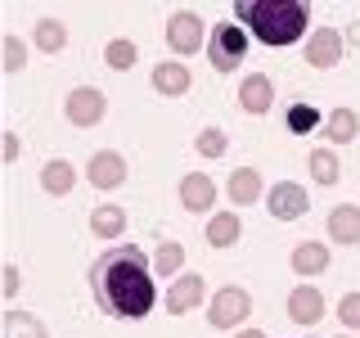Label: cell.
Wrapping results in <instances>:
<instances>
[{
  "instance_id": "cell-4",
  "label": "cell",
  "mask_w": 360,
  "mask_h": 338,
  "mask_svg": "<svg viewBox=\"0 0 360 338\" xmlns=\"http://www.w3.org/2000/svg\"><path fill=\"white\" fill-rule=\"evenodd\" d=\"M248 311H252V298L230 284V289H217V298H212V307H207V320H212V330H234Z\"/></svg>"
},
{
  "instance_id": "cell-2",
  "label": "cell",
  "mask_w": 360,
  "mask_h": 338,
  "mask_svg": "<svg viewBox=\"0 0 360 338\" xmlns=\"http://www.w3.org/2000/svg\"><path fill=\"white\" fill-rule=\"evenodd\" d=\"M239 14V27H248L262 45H292L307 32L311 9L302 0H288V5H266V0H239L234 5Z\"/></svg>"
},
{
  "instance_id": "cell-29",
  "label": "cell",
  "mask_w": 360,
  "mask_h": 338,
  "mask_svg": "<svg viewBox=\"0 0 360 338\" xmlns=\"http://www.w3.org/2000/svg\"><path fill=\"white\" fill-rule=\"evenodd\" d=\"M338 315H342L347 330H360V293H347V298L338 302Z\"/></svg>"
},
{
  "instance_id": "cell-9",
  "label": "cell",
  "mask_w": 360,
  "mask_h": 338,
  "mask_svg": "<svg viewBox=\"0 0 360 338\" xmlns=\"http://www.w3.org/2000/svg\"><path fill=\"white\" fill-rule=\"evenodd\" d=\"M338 59H342V37H338L333 27H320L307 41V63L311 68H333Z\"/></svg>"
},
{
  "instance_id": "cell-28",
  "label": "cell",
  "mask_w": 360,
  "mask_h": 338,
  "mask_svg": "<svg viewBox=\"0 0 360 338\" xmlns=\"http://www.w3.org/2000/svg\"><path fill=\"white\" fill-rule=\"evenodd\" d=\"M198 154L202 158H221L225 154V131H217V127H207V131H198Z\"/></svg>"
},
{
  "instance_id": "cell-26",
  "label": "cell",
  "mask_w": 360,
  "mask_h": 338,
  "mask_svg": "<svg viewBox=\"0 0 360 338\" xmlns=\"http://www.w3.org/2000/svg\"><path fill=\"white\" fill-rule=\"evenodd\" d=\"M104 59H108V68H117V73H127V68H135V45L117 37V41H108Z\"/></svg>"
},
{
  "instance_id": "cell-5",
  "label": "cell",
  "mask_w": 360,
  "mask_h": 338,
  "mask_svg": "<svg viewBox=\"0 0 360 338\" xmlns=\"http://www.w3.org/2000/svg\"><path fill=\"white\" fill-rule=\"evenodd\" d=\"M63 113H68V122H72V127H95V122H104L108 99H104V90L82 86V90H72V95H68Z\"/></svg>"
},
{
  "instance_id": "cell-17",
  "label": "cell",
  "mask_w": 360,
  "mask_h": 338,
  "mask_svg": "<svg viewBox=\"0 0 360 338\" xmlns=\"http://www.w3.org/2000/svg\"><path fill=\"white\" fill-rule=\"evenodd\" d=\"M41 185H45V194H72V185H77V172H72V163H63V158H50V163L41 167Z\"/></svg>"
},
{
  "instance_id": "cell-25",
  "label": "cell",
  "mask_w": 360,
  "mask_h": 338,
  "mask_svg": "<svg viewBox=\"0 0 360 338\" xmlns=\"http://www.w3.org/2000/svg\"><path fill=\"white\" fill-rule=\"evenodd\" d=\"M180 266H185V248H180V244H158V253H153V275H176Z\"/></svg>"
},
{
  "instance_id": "cell-7",
  "label": "cell",
  "mask_w": 360,
  "mask_h": 338,
  "mask_svg": "<svg viewBox=\"0 0 360 338\" xmlns=\"http://www.w3.org/2000/svg\"><path fill=\"white\" fill-rule=\"evenodd\" d=\"M167 45L180 50V59H185V54H194L198 45H202V23H198V14L176 9V14L167 18Z\"/></svg>"
},
{
  "instance_id": "cell-23",
  "label": "cell",
  "mask_w": 360,
  "mask_h": 338,
  "mask_svg": "<svg viewBox=\"0 0 360 338\" xmlns=\"http://www.w3.org/2000/svg\"><path fill=\"white\" fill-rule=\"evenodd\" d=\"M5 338H50V334H45V325L37 320V315L9 311V315H5Z\"/></svg>"
},
{
  "instance_id": "cell-13",
  "label": "cell",
  "mask_w": 360,
  "mask_h": 338,
  "mask_svg": "<svg viewBox=\"0 0 360 338\" xmlns=\"http://www.w3.org/2000/svg\"><path fill=\"white\" fill-rule=\"evenodd\" d=\"M202 293H207V289H202V280H198V275H180L176 284H172V293H167V311H172V315L194 311L198 302H202Z\"/></svg>"
},
{
  "instance_id": "cell-30",
  "label": "cell",
  "mask_w": 360,
  "mask_h": 338,
  "mask_svg": "<svg viewBox=\"0 0 360 338\" xmlns=\"http://www.w3.org/2000/svg\"><path fill=\"white\" fill-rule=\"evenodd\" d=\"M22 63H27V45H22L18 37H5V68H9V73H18Z\"/></svg>"
},
{
  "instance_id": "cell-22",
  "label": "cell",
  "mask_w": 360,
  "mask_h": 338,
  "mask_svg": "<svg viewBox=\"0 0 360 338\" xmlns=\"http://www.w3.org/2000/svg\"><path fill=\"white\" fill-rule=\"evenodd\" d=\"M68 45V27L59 18H41L37 23V50H45V54H59Z\"/></svg>"
},
{
  "instance_id": "cell-20",
  "label": "cell",
  "mask_w": 360,
  "mask_h": 338,
  "mask_svg": "<svg viewBox=\"0 0 360 338\" xmlns=\"http://www.w3.org/2000/svg\"><path fill=\"white\" fill-rule=\"evenodd\" d=\"M239 230H243V225H239V217H234V212H217V217L207 221V230H202V234H207L212 248H230L234 239H239Z\"/></svg>"
},
{
  "instance_id": "cell-10",
  "label": "cell",
  "mask_w": 360,
  "mask_h": 338,
  "mask_svg": "<svg viewBox=\"0 0 360 338\" xmlns=\"http://www.w3.org/2000/svg\"><path fill=\"white\" fill-rule=\"evenodd\" d=\"M180 203H185L189 212H207L212 203H217V185H212L202 172H189L180 176Z\"/></svg>"
},
{
  "instance_id": "cell-3",
  "label": "cell",
  "mask_w": 360,
  "mask_h": 338,
  "mask_svg": "<svg viewBox=\"0 0 360 338\" xmlns=\"http://www.w3.org/2000/svg\"><path fill=\"white\" fill-rule=\"evenodd\" d=\"M207 59L217 73H234L243 59H248V32L239 23H217L212 32V45H207Z\"/></svg>"
},
{
  "instance_id": "cell-16",
  "label": "cell",
  "mask_w": 360,
  "mask_h": 338,
  "mask_svg": "<svg viewBox=\"0 0 360 338\" xmlns=\"http://www.w3.org/2000/svg\"><path fill=\"white\" fill-rule=\"evenodd\" d=\"M225 194H230V203L248 208L252 199H262V176L252 167H239V172H230V180H225Z\"/></svg>"
},
{
  "instance_id": "cell-27",
  "label": "cell",
  "mask_w": 360,
  "mask_h": 338,
  "mask_svg": "<svg viewBox=\"0 0 360 338\" xmlns=\"http://www.w3.org/2000/svg\"><path fill=\"white\" fill-rule=\"evenodd\" d=\"M315 122H320V113H315L311 104H292V108H288V131H292V135L315 131Z\"/></svg>"
},
{
  "instance_id": "cell-15",
  "label": "cell",
  "mask_w": 360,
  "mask_h": 338,
  "mask_svg": "<svg viewBox=\"0 0 360 338\" xmlns=\"http://www.w3.org/2000/svg\"><path fill=\"white\" fill-rule=\"evenodd\" d=\"M239 104L248 113H270V104H275V86H270V77H262V73L248 77V82L239 86Z\"/></svg>"
},
{
  "instance_id": "cell-19",
  "label": "cell",
  "mask_w": 360,
  "mask_h": 338,
  "mask_svg": "<svg viewBox=\"0 0 360 338\" xmlns=\"http://www.w3.org/2000/svg\"><path fill=\"white\" fill-rule=\"evenodd\" d=\"M356 131H360V118H356L352 108H333L329 118H324V135H329L333 144H352Z\"/></svg>"
},
{
  "instance_id": "cell-33",
  "label": "cell",
  "mask_w": 360,
  "mask_h": 338,
  "mask_svg": "<svg viewBox=\"0 0 360 338\" xmlns=\"http://www.w3.org/2000/svg\"><path fill=\"white\" fill-rule=\"evenodd\" d=\"M234 338H266L262 330H243V334H234Z\"/></svg>"
},
{
  "instance_id": "cell-24",
  "label": "cell",
  "mask_w": 360,
  "mask_h": 338,
  "mask_svg": "<svg viewBox=\"0 0 360 338\" xmlns=\"http://www.w3.org/2000/svg\"><path fill=\"white\" fill-rule=\"evenodd\" d=\"M307 163H311V176L320 180V185H333L338 172H342V167H338V154H333V149H315Z\"/></svg>"
},
{
  "instance_id": "cell-1",
  "label": "cell",
  "mask_w": 360,
  "mask_h": 338,
  "mask_svg": "<svg viewBox=\"0 0 360 338\" xmlns=\"http://www.w3.org/2000/svg\"><path fill=\"white\" fill-rule=\"evenodd\" d=\"M149 257L135 244H117L104 257H95L90 266V289L104 315L117 320H144L153 311V275H149Z\"/></svg>"
},
{
  "instance_id": "cell-8",
  "label": "cell",
  "mask_w": 360,
  "mask_h": 338,
  "mask_svg": "<svg viewBox=\"0 0 360 338\" xmlns=\"http://www.w3.org/2000/svg\"><path fill=\"white\" fill-rule=\"evenodd\" d=\"M90 185L95 189H117L122 180H127V158L112 154V149H99L95 158H90Z\"/></svg>"
},
{
  "instance_id": "cell-11",
  "label": "cell",
  "mask_w": 360,
  "mask_h": 338,
  "mask_svg": "<svg viewBox=\"0 0 360 338\" xmlns=\"http://www.w3.org/2000/svg\"><path fill=\"white\" fill-rule=\"evenodd\" d=\"M288 315H292L297 325H315V320L324 315V293L311 289V284L292 289V293H288Z\"/></svg>"
},
{
  "instance_id": "cell-31",
  "label": "cell",
  "mask_w": 360,
  "mask_h": 338,
  "mask_svg": "<svg viewBox=\"0 0 360 338\" xmlns=\"http://www.w3.org/2000/svg\"><path fill=\"white\" fill-rule=\"evenodd\" d=\"M5 163H18V135L5 131Z\"/></svg>"
},
{
  "instance_id": "cell-12",
  "label": "cell",
  "mask_w": 360,
  "mask_h": 338,
  "mask_svg": "<svg viewBox=\"0 0 360 338\" xmlns=\"http://www.w3.org/2000/svg\"><path fill=\"white\" fill-rule=\"evenodd\" d=\"M189 86H194V77H189V68H185V63H176V59H172V63H158V68H153V90H158V95L180 99Z\"/></svg>"
},
{
  "instance_id": "cell-32",
  "label": "cell",
  "mask_w": 360,
  "mask_h": 338,
  "mask_svg": "<svg viewBox=\"0 0 360 338\" xmlns=\"http://www.w3.org/2000/svg\"><path fill=\"white\" fill-rule=\"evenodd\" d=\"M5 293H9V298L18 293V266H5Z\"/></svg>"
},
{
  "instance_id": "cell-21",
  "label": "cell",
  "mask_w": 360,
  "mask_h": 338,
  "mask_svg": "<svg viewBox=\"0 0 360 338\" xmlns=\"http://www.w3.org/2000/svg\"><path fill=\"white\" fill-rule=\"evenodd\" d=\"M90 230H95L99 239H112V234L127 230V212L112 208V203H108V208H95V212H90Z\"/></svg>"
},
{
  "instance_id": "cell-18",
  "label": "cell",
  "mask_w": 360,
  "mask_h": 338,
  "mask_svg": "<svg viewBox=\"0 0 360 338\" xmlns=\"http://www.w3.org/2000/svg\"><path fill=\"white\" fill-rule=\"evenodd\" d=\"M288 266L297 270V275H320L324 266H329V248L324 244H297L288 257Z\"/></svg>"
},
{
  "instance_id": "cell-14",
  "label": "cell",
  "mask_w": 360,
  "mask_h": 338,
  "mask_svg": "<svg viewBox=\"0 0 360 338\" xmlns=\"http://www.w3.org/2000/svg\"><path fill=\"white\" fill-rule=\"evenodd\" d=\"M329 239L333 244H360V208L356 203H342V208L329 212Z\"/></svg>"
},
{
  "instance_id": "cell-6",
  "label": "cell",
  "mask_w": 360,
  "mask_h": 338,
  "mask_svg": "<svg viewBox=\"0 0 360 338\" xmlns=\"http://www.w3.org/2000/svg\"><path fill=\"white\" fill-rule=\"evenodd\" d=\"M266 208H270V217H279V221H297L302 212L311 208V194L297 185V180H279V185L266 194Z\"/></svg>"
}]
</instances>
